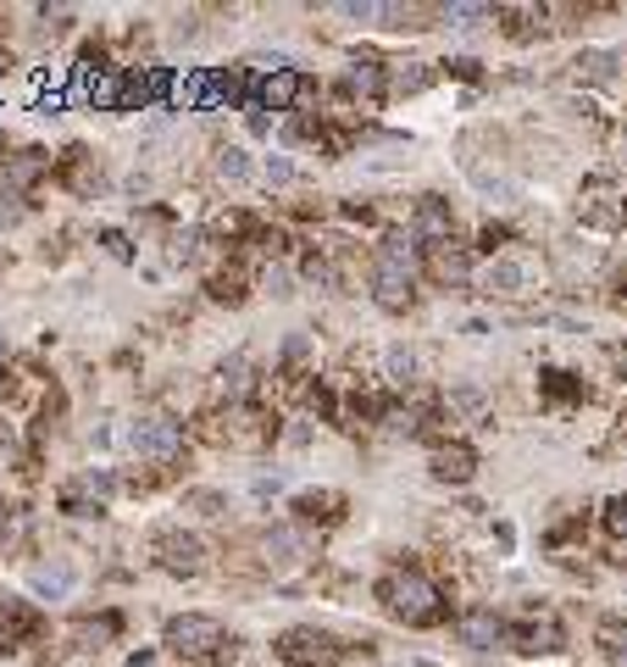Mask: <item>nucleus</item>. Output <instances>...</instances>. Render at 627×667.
<instances>
[{
    "label": "nucleus",
    "instance_id": "1",
    "mask_svg": "<svg viewBox=\"0 0 627 667\" xmlns=\"http://www.w3.org/2000/svg\"><path fill=\"white\" fill-rule=\"evenodd\" d=\"M378 601H383L389 617H400V623H411V628H433V623H444V612H450L444 589H439L422 567H394V573H383V578H378Z\"/></svg>",
    "mask_w": 627,
    "mask_h": 667
},
{
    "label": "nucleus",
    "instance_id": "2",
    "mask_svg": "<svg viewBox=\"0 0 627 667\" xmlns=\"http://www.w3.org/2000/svg\"><path fill=\"white\" fill-rule=\"evenodd\" d=\"M162 645L173 650V656H184V661H228V628H223V617H212V612H178V617H167V628H162Z\"/></svg>",
    "mask_w": 627,
    "mask_h": 667
},
{
    "label": "nucleus",
    "instance_id": "3",
    "mask_svg": "<svg viewBox=\"0 0 627 667\" xmlns=\"http://www.w3.org/2000/svg\"><path fill=\"white\" fill-rule=\"evenodd\" d=\"M123 440H129V451H134L140 462H151V468H173V462L184 456V429H178V418H167V412H140Z\"/></svg>",
    "mask_w": 627,
    "mask_h": 667
},
{
    "label": "nucleus",
    "instance_id": "4",
    "mask_svg": "<svg viewBox=\"0 0 627 667\" xmlns=\"http://www.w3.org/2000/svg\"><path fill=\"white\" fill-rule=\"evenodd\" d=\"M273 656L289 661V667H339L345 645L328 634V628H311V623H295L273 639Z\"/></svg>",
    "mask_w": 627,
    "mask_h": 667
},
{
    "label": "nucleus",
    "instance_id": "5",
    "mask_svg": "<svg viewBox=\"0 0 627 667\" xmlns=\"http://www.w3.org/2000/svg\"><path fill=\"white\" fill-rule=\"evenodd\" d=\"M256 551H261V567H267V573H295V567H306V562L317 556V540H311L300 523H273V529L256 540Z\"/></svg>",
    "mask_w": 627,
    "mask_h": 667
},
{
    "label": "nucleus",
    "instance_id": "6",
    "mask_svg": "<svg viewBox=\"0 0 627 667\" xmlns=\"http://www.w3.org/2000/svg\"><path fill=\"white\" fill-rule=\"evenodd\" d=\"M151 556H156V567H167V573H178V578H201L206 562H212L206 540L189 534V529H162V534L151 540Z\"/></svg>",
    "mask_w": 627,
    "mask_h": 667
},
{
    "label": "nucleus",
    "instance_id": "7",
    "mask_svg": "<svg viewBox=\"0 0 627 667\" xmlns=\"http://www.w3.org/2000/svg\"><path fill=\"white\" fill-rule=\"evenodd\" d=\"M455 639L466 650H500L511 639V623L494 606H466V612H455Z\"/></svg>",
    "mask_w": 627,
    "mask_h": 667
},
{
    "label": "nucleus",
    "instance_id": "8",
    "mask_svg": "<svg viewBox=\"0 0 627 667\" xmlns=\"http://www.w3.org/2000/svg\"><path fill=\"white\" fill-rule=\"evenodd\" d=\"M306 90H311V79H306L300 68H284V73H273V79H256L250 101H256V112H295V106L306 101Z\"/></svg>",
    "mask_w": 627,
    "mask_h": 667
},
{
    "label": "nucleus",
    "instance_id": "9",
    "mask_svg": "<svg viewBox=\"0 0 627 667\" xmlns=\"http://www.w3.org/2000/svg\"><path fill=\"white\" fill-rule=\"evenodd\" d=\"M577 217H583L588 228H599V234H616V228H627V195H616V189H605V184H588V189L577 195Z\"/></svg>",
    "mask_w": 627,
    "mask_h": 667
},
{
    "label": "nucleus",
    "instance_id": "10",
    "mask_svg": "<svg viewBox=\"0 0 627 667\" xmlns=\"http://www.w3.org/2000/svg\"><path fill=\"white\" fill-rule=\"evenodd\" d=\"M40 634V612L29 606V601H18V595H7L0 589V656H12L23 639H34Z\"/></svg>",
    "mask_w": 627,
    "mask_h": 667
},
{
    "label": "nucleus",
    "instance_id": "11",
    "mask_svg": "<svg viewBox=\"0 0 627 667\" xmlns=\"http://www.w3.org/2000/svg\"><path fill=\"white\" fill-rule=\"evenodd\" d=\"M428 468H433L439 484H472V473H477V451L461 445V440H439L433 456H428Z\"/></svg>",
    "mask_w": 627,
    "mask_h": 667
},
{
    "label": "nucleus",
    "instance_id": "12",
    "mask_svg": "<svg viewBox=\"0 0 627 667\" xmlns=\"http://www.w3.org/2000/svg\"><path fill=\"white\" fill-rule=\"evenodd\" d=\"M450 228H455L450 201H444V195H422L417 212H411V234H417L422 245H450Z\"/></svg>",
    "mask_w": 627,
    "mask_h": 667
},
{
    "label": "nucleus",
    "instance_id": "13",
    "mask_svg": "<svg viewBox=\"0 0 627 667\" xmlns=\"http://www.w3.org/2000/svg\"><path fill=\"white\" fill-rule=\"evenodd\" d=\"M472 284H477L483 295H522V289H527V267H522L516 256H494V261L477 267Z\"/></svg>",
    "mask_w": 627,
    "mask_h": 667
},
{
    "label": "nucleus",
    "instance_id": "14",
    "mask_svg": "<svg viewBox=\"0 0 627 667\" xmlns=\"http://www.w3.org/2000/svg\"><path fill=\"white\" fill-rule=\"evenodd\" d=\"M217 390H223L228 401H250V396H256V362H250L245 351L223 357V362H217Z\"/></svg>",
    "mask_w": 627,
    "mask_h": 667
},
{
    "label": "nucleus",
    "instance_id": "15",
    "mask_svg": "<svg viewBox=\"0 0 627 667\" xmlns=\"http://www.w3.org/2000/svg\"><path fill=\"white\" fill-rule=\"evenodd\" d=\"M289 512H295L300 529H306V523H333V517L345 512V495H339V490H300V495L289 501Z\"/></svg>",
    "mask_w": 627,
    "mask_h": 667
},
{
    "label": "nucleus",
    "instance_id": "16",
    "mask_svg": "<svg viewBox=\"0 0 627 667\" xmlns=\"http://www.w3.org/2000/svg\"><path fill=\"white\" fill-rule=\"evenodd\" d=\"M29 584H34V595H45V601H62V595L79 584V567H73L68 556H51V562H34Z\"/></svg>",
    "mask_w": 627,
    "mask_h": 667
},
{
    "label": "nucleus",
    "instance_id": "17",
    "mask_svg": "<svg viewBox=\"0 0 627 667\" xmlns=\"http://www.w3.org/2000/svg\"><path fill=\"white\" fill-rule=\"evenodd\" d=\"M511 639H516V650H527V656H549V650H561V623L544 612V617H533V623H516L511 628Z\"/></svg>",
    "mask_w": 627,
    "mask_h": 667
},
{
    "label": "nucleus",
    "instance_id": "18",
    "mask_svg": "<svg viewBox=\"0 0 627 667\" xmlns=\"http://www.w3.org/2000/svg\"><path fill=\"white\" fill-rule=\"evenodd\" d=\"M428 267H433V278L450 289H461L466 278H472V261H466V250H450V245H428Z\"/></svg>",
    "mask_w": 627,
    "mask_h": 667
},
{
    "label": "nucleus",
    "instance_id": "19",
    "mask_svg": "<svg viewBox=\"0 0 627 667\" xmlns=\"http://www.w3.org/2000/svg\"><path fill=\"white\" fill-rule=\"evenodd\" d=\"M417 368H422V357H417L411 346H389V351H383V384L411 390V384H417Z\"/></svg>",
    "mask_w": 627,
    "mask_h": 667
},
{
    "label": "nucleus",
    "instance_id": "20",
    "mask_svg": "<svg viewBox=\"0 0 627 667\" xmlns=\"http://www.w3.org/2000/svg\"><path fill=\"white\" fill-rule=\"evenodd\" d=\"M616 68H621L616 51H577V62H572V73H577L583 84H610Z\"/></svg>",
    "mask_w": 627,
    "mask_h": 667
},
{
    "label": "nucleus",
    "instance_id": "21",
    "mask_svg": "<svg viewBox=\"0 0 627 667\" xmlns=\"http://www.w3.org/2000/svg\"><path fill=\"white\" fill-rule=\"evenodd\" d=\"M433 84L428 62H389V95H422Z\"/></svg>",
    "mask_w": 627,
    "mask_h": 667
},
{
    "label": "nucleus",
    "instance_id": "22",
    "mask_svg": "<svg viewBox=\"0 0 627 667\" xmlns=\"http://www.w3.org/2000/svg\"><path fill=\"white\" fill-rule=\"evenodd\" d=\"M212 167H217V178H223V184H250V178H256V162H250V151H245V145H223Z\"/></svg>",
    "mask_w": 627,
    "mask_h": 667
},
{
    "label": "nucleus",
    "instance_id": "23",
    "mask_svg": "<svg viewBox=\"0 0 627 667\" xmlns=\"http://www.w3.org/2000/svg\"><path fill=\"white\" fill-rule=\"evenodd\" d=\"M40 173H51V156H45L40 145H29V151L7 156V178H12V189H18V184H34Z\"/></svg>",
    "mask_w": 627,
    "mask_h": 667
},
{
    "label": "nucleus",
    "instance_id": "24",
    "mask_svg": "<svg viewBox=\"0 0 627 667\" xmlns=\"http://www.w3.org/2000/svg\"><path fill=\"white\" fill-rule=\"evenodd\" d=\"M594 645H599V656L627 661V617H605V623L594 628Z\"/></svg>",
    "mask_w": 627,
    "mask_h": 667
},
{
    "label": "nucleus",
    "instance_id": "25",
    "mask_svg": "<svg viewBox=\"0 0 627 667\" xmlns=\"http://www.w3.org/2000/svg\"><path fill=\"white\" fill-rule=\"evenodd\" d=\"M444 29H477L483 18H494V7H466V0H455V7H439Z\"/></svg>",
    "mask_w": 627,
    "mask_h": 667
},
{
    "label": "nucleus",
    "instance_id": "26",
    "mask_svg": "<svg viewBox=\"0 0 627 667\" xmlns=\"http://www.w3.org/2000/svg\"><path fill=\"white\" fill-rule=\"evenodd\" d=\"M184 506H189L195 517H223V512H228V495H217V490H184Z\"/></svg>",
    "mask_w": 627,
    "mask_h": 667
},
{
    "label": "nucleus",
    "instance_id": "27",
    "mask_svg": "<svg viewBox=\"0 0 627 667\" xmlns=\"http://www.w3.org/2000/svg\"><path fill=\"white\" fill-rule=\"evenodd\" d=\"M450 407H455V412H466V418H477V412L489 407V396H483L477 384H450Z\"/></svg>",
    "mask_w": 627,
    "mask_h": 667
},
{
    "label": "nucleus",
    "instance_id": "28",
    "mask_svg": "<svg viewBox=\"0 0 627 667\" xmlns=\"http://www.w3.org/2000/svg\"><path fill=\"white\" fill-rule=\"evenodd\" d=\"M73 484H79L84 495H95V501H106V495H117V479H112L106 468H90V473H79Z\"/></svg>",
    "mask_w": 627,
    "mask_h": 667
},
{
    "label": "nucleus",
    "instance_id": "29",
    "mask_svg": "<svg viewBox=\"0 0 627 667\" xmlns=\"http://www.w3.org/2000/svg\"><path fill=\"white\" fill-rule=\"evenodd\" d=\"M212 300H245V273H217L212 278Z\"/></svg>",
    "mask_w": 627,
    "mask_h": 667
},
{
    "label": "nucleus",
    "instance_id": "30",
    "mask_svg": "<svg viewBox=\"0 0 627 667\" xmlns=\"http://www.w3.org/2000/svg\"><path fill=\"white\" fill-rule=\"evenodd\" d=\"M261 178L284 189V184H295V162H289V156H267V167H261Z\"/></svg>",
    "mask_w": 627,
    "mask_h": 667
},
{
    "label": "nucleus",
    "instance_id": "31",
    "mask_svg": "<svg viewBox=\"0 0 627 667\" xmlns=\"http://www.w3.org/2000/svg\"><path fill=\"white\" fill-rule=\"evenodd\" d=\"M261 289H267V295H278V300H284V295H295L289 267H267V273H261Z\"/></svg>",
    "mask_w": 627,
    "mask_h": 667
},
{
    "label": "nucleus",
    "instance_id": "32",
    "mask_svg": "<svg viewBox=\"0 0 627 667\" xmlns=\"http://www.w3.org/2000/svg\"><path fill=\"white\" fill-rule=\"evenodd\" d=\"M605 529H610L616 540H627V495H616V501L605 506Z\"/></svg>",
    "mask_w": 627,
    "mask_h": 667
},
{
    "label": "nucleus",
    "instance_id": "33",
    "mask_svg": "<svg viewBox=\"0 0 627 667\" xmlns=\"http://www.w3.org/2000/svg\"><path fill=\"white\" fill-rule=\"evenodd\" d=\"M101 245H106L117 261H134V245H129V234H123V228H106V234H101Z\"/></svg>",
    "mask_w": 627,
    "mask_h": 667
},
{
    "label": "nucleus",
    "instance_id": "34",
    "mask_svg": "<svg viewBox=\"0 0 627 667\" xmlns=\"http://www.w3.org/2000/svg\"><path fill=\"white\" fill-rule=\"evenodd\" d=\"M444 73H450V79H477V73H483V62H472V57H455V62H444Z\"/></svg>",
    "mask_w": 627,
    "mask_h": 667
},
{
    "label": "nucleus",
    "instance_id": "35",
    "mask_svg": "<svg viewBox=\"0 0 627 667\" xmlns=\"http://www.w3.org/2000/svg\"><path fill=\"white\" fill-rule=\"evenodd\" d=\"M129 667H156V650H134V656H129Z\"/></svg>",
    "mask_w": 627,
    "mask_h": 667
},
{
    "label": "nucleus",
    "instance_id": "36",
    "mask_svg": "<svg viewBox=\"0 0 627 667\" xmlns=\"http://www.w3.org/2000/svg\"><path fill=\"white\" fill-rule=\"evenodd\" d=\"M7 517H12V512H7V495H0V523H7Z\"/></svg>",
    "mask_w": 627,
    "mask_h": 667
},
{
    "label": "nucleus",
    "instance_id": "37",
    "mask_svg": "<svg viewBox=\"0 0 627 667\" xmlns=\"http://www.w3.org/2000/svg\"><path fill=\"white\" fill-rule=\"evenodd\" d=\"M0 362H7V340H0Z\"/></svg>",
    "mask_w": 627,
    "mask_h": 667
},
{
    "label": "nucleus",
    "instance_id": "38",
    "mask_svg": "<svg viewBox=\"0 0 627 667\" xmlns=\"http://www.w3.org/2000/svg\"><path fill=\"white\" fill-rule=\"evenodd\" d=\"M0 534H7V523H0Z\"/></svg>",
    "mask_w": 627,
    "mask_h": 667
}]
</instances>
